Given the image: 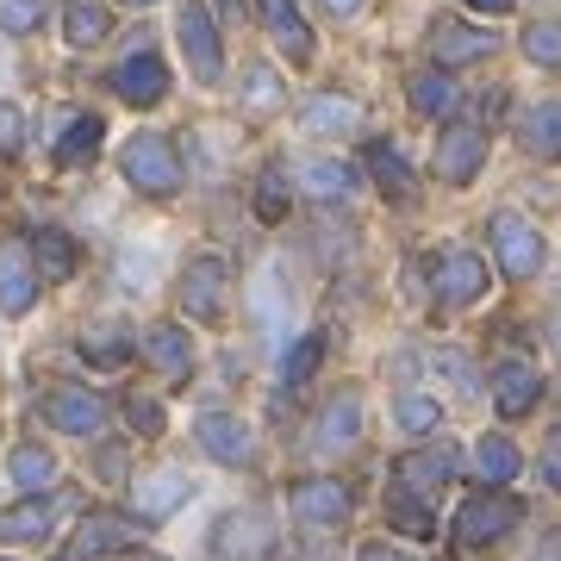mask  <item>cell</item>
Returning <instances> with one entry per match:
<instances>
[{"label": "cell", "instance_id": "obj_1", "mask_svg": "<svg viewBox=\"0 0 561 561\" xmlns=\"http://www.w3.org/2000/svg\"><path fill=\"white\" fill-rule=\"evenodd\" d=\"M125 181L138 187V194H157V201H169L181 187V162L175 150H169V138H157V131H138V138L125 144Z\"/></svg>", "mask_w": 561, "mask_h": 561}, {"label": "cell", "instance_id": "obj_2", "mask_svg": "<svg viewBox=\"0 0 561 561\" xmlns=\"http://www.w3.org/2000/svg\"><path fill=\"white\" fill-rule=\"evenodd\" d=\"M486 238H493V256L512 280H530L542 268V231L524 213H493L486 219Z\"/></svg>", "mask_w": 561, "mask_h": 561}, {"label": "cell", "instance_id": "obj_3", "mask_svg": "<svg viewBox=\"0 0 561 561\" xmlns=\"http://www.w3.org/2000/svg\"><path fill=\"white\" fill-rule=\"evenodd\" d=\"M431 294L443 306H468L486 294V262L474 250H461V243H443L437 256H431Z\"/></svg>", "mask_w": 561, "mask_h": 561}, {"label": "cell", "instance_id": "obj_4", "mask_svg": "<svg viewBox=\"0 0 561 561\" xmlns=\"http://www.w3.org/2000/svg\"><path fill=\"white\" fill-rule=\"evenodd\" d=\"M518 518H524V505L512 493H481V500H468L456 512V542L461 549H486V542H500Z\"/></svg>", "mask_w": 561, "mask_h": 561}, {"label": "cell", "instance_id": "obj_5", "mask_svg": "<svg viewBox=\"0 0 561 561\" xmlns=\"http://www.w3.org/2000/svg\"><path fill=\"white\" fill-rule=\"evenodd\" d=\"M144 537V518H119V512H94V518H81L76 542H69V556L62 561H101L113 549H131Z\"/></svg>", "mask_w": 561, "mask_h": 561}, {"label": "cell", "instance_id": "obj_6", "mask_svg": "<svg viewBox=\"0 0 561 561\" xmlns=\"http://www.w3.org/2000/svg\"><path fill=\"white\" fill-rule=\"evenodd\" d=\"M181 50H187V69L201 81H219L225 76V50H219V25H213V13L206 7H181Z\"/></svg>", "mask_w": 561, "mask_h": 561}, {"label": "cell", "instance_id": "obj_7", "mask_svg": "<svg viewBox=\"0 0 561 561\" xmlns=\"http://www.w3.org/2000/svg\"><path fill=\"white\" fill-rule=\"evenodd\" d=\"M225 262L219 256H194L187 262V275H181V312L187 319H201V324H213L225 312Z\"/></svg>", "mask_w": 561, "mask_h": 561}, {"label": "cell", "instance_id": "obj_8", "mask_svg": "<svg viewBox=\"0 0 561 561\" xmlns=\"http://www.w3.org/2000/svg\"><path fill=\"white\" fill-rule=\"evenodd\" d=\"M32 300H38V262H32V243H0V312L7 319H20V312H32Z\"/></svg>", "mask_w": 561, "mask_h": 561}, {"label": "cell", "instance_id": "obj_9", "mask_svg": "<svg viewBox=\"0 0 561 561\" xmlns=\"http://www.w3.org/2000/svg\"><path fill=\"white\" fill-rule=\"evenodd\" d=\"M268 542H275V530H268L262 512H231V518H219V530H213V561H262Z\"/></svg>", "mask_w": 561, "mask_h": 561}, {"label": "cell", "instance_id": "obj_10", "mask_svg": "<svg viewBox=\"0 0 561 561\" xmlns=\"http://www.w3.org/2000/svg\"><path fill=\"white\" fill-rule=\"evenodd\" d=\"M113 88H119L131 106H157L162 94H169V62H162L150 44H138V50L113 69Z\"/></svg>", "mask_w": 561, "mask_h": 561}, {"label": "cell", "instance_id": "obj_11", "mask_svg": "<svg viewBox=\"0 0 561 561\" xmlns=\"http://www.w3.org/2000/svg\"><path fill=\"white\" fill-rule=\"evenodd\" d=\"M481 162H486V131L481 125H449L437 138V175L443 181H474L481 175Z\"/></svg>", "mask_w": 561, "mask_h": 561}, {"label": "cell", "instance_id": "obj_12", "mask_svg": "<svg viewBox=\"0 0 561 561\" xmlns=\"http://www.w3.org/2000/svg\"><path fill=\"white\" fill-rule=\"evenodd\" d=\"M44 419L57 424V431H69V437H94L106 419V405L88 393V387H50L44 393Z\"/></svg>", "mask_w": 561, "mask_h": 561}, {"label": "cell", "instance_id": "obj_13", "mask_svg": "<svg viewBox=\"0 0 561 561\" xmlns=\"http://www.w3.org/2000/svg\"><path fill=\"white\" fill-rule=\"evenodd\" d=\"M456 481V449L449 443H437V449H412V456H400V468H393V486H405V493H437V486Z\"/></svg>", "mask_w": 561, "mask_h": 561}, {"label": "cell", "instance_id": "obj_14", "mask_svg": "<svg viewBox=\"0 0 561 561\" xmlns=\"http://www.w3.org/2000/svg\"><path fill=\"white\" fill-rule=\"evenodd\" d=\"M262 32L275 38V50H287V62H312V25L300 20L294 0H256Z\"/></svg>", "mask_w": 561, "mask_h": 561}, {"label": "cell", "instance_id": "obj_15", "mask_svg": "<svg viewBox=\"0 0 561 561\" xmlns=\"http://www.w3.org/2000/svg\"><path fill=\"white\" fill-rule=\"evenodd\" d=\"M356 437H362V400L356 393H337V400L319 412V424H312V449H319V456H343Z\"/></svg>", "mask_w": 561, "mask_h": 561}, {"label": "cell", "instance_id": "obj_16", "mask_svg": "<svg viewBox=\"0 0 561 561\" xmlns=\"http://www.w3.org/2000/svg\"><path fill=\"white\" fill-rule=\"evenodd\" d=\"M537 393H542V375L530 368V362L505 356L500 368H493V405H500L505 419H524V412L537 405Z\"/></svg>", "mask_w": 561, "mask_h": 561}, {"label": "cell", "instance_id": "obj_17", "mask_svg": "<svg viewBox=\"0 0 561 561\" xmlns=\"http://www.w3.org/2000/svg\"><path fill=\"white\" fill-rule=\"evenodd\" d=\"M486 50H500V44H493V32H481V25L437 20V32H431V57H437L443 69H456V62H481Z\"/></svg>", "mask_w": 561, "mask_h": 561}, {"label": "cell", "instance_id": "obj_18", "mask_svg": "<svg viewBox=\"0 0 561 561\" xmlns=\"http://www.w3.org/2000/svg\"><path fill=\"white\" fill-rule=\"evenodd\" d=\"M194 437H201V449L213 461H225V468H243V461H250V431H243L231 412H201Z\"/></svg>", "mask_w": 561, "mask_h": 561}, {"label": "cell", "instance_id": "obj_19", "mask_svg": "<svg viewBox=\"0 0 561 561\" xmlns=\"http://www.w3.org/2000/svg\"><path fill=\"white\" fill-rule=\"evenodd\" d=\"M294 512H300L306 524H343V518H350V486L331 481V474L300 481V486H294Z\"/></svg>", "mask_w": 561, "mask_h": 561}, {"label": "cell", "instance_id": "obj_20", "mask_svg": "<svg viewBox=\"0 0 561 561\" xmlns=\"http://www.w3.org/2000/svg\"><path fill=\"white\" fill-rule=\"evenodd\" d=\"M362 125V106L350 101V94H312V101L300 106V131H312V138H343V131H356Z\"/></svg>", "mask_w": 561, "mask_h": 561}, {"label": "cell", "instance_id": "obj_21", "mask_svg": "<svg viewBox=\"0 0 561 561\" xmlns=\"http://www.w3.org/2000/svg\"><path fill=\"white\" fill-rule=\"evenodd\" d=\"M181 500H187V474L181 468H157V474H144L138 493H131V505H138L144 524L169 518V512H181Z\"/></svg>", "mask_w": 561, "mask_h": 561}, {"label": "cell", "instance_id": "obj_22", "mask_svg": "<svg viewBox=\"0 0 561 561\" xmlns=\"http://www.w3.org/2000/svg\"><path fill=\"white\" fill-rule=\"evenodd\" d=\"M368 175L381 181V194L393 206H412L419 201V175L405 169V157L393 150V144H368Z\"/></svg>", "mask_w": 561, "mask_h": 561}, {"label": "cell", "instance_id": "obj_23", "mask_svg": "<svg viewBox=\"0 0 561 561\" xmlns=\"http://www.w3.org/2000/svg\"><path fill=\"white\" fill-rule=\"evenodd\" d=\"M294 181H300V194H312V201H350L356 194V169L350 162H324V157L300 162Z\"/></svg>", "mask_w": 561, "mask_h": 561}, {"label": "cell", "instance_id": "obj_24", "mask_svg": "<svg viewBox=\"0 0 561 561\" xmlns=\"http://www.w3.org/2000/svg\"><path fill=\"white\" fill-rule=\"evenodd\" d=\"M518 138H524V150H530V157L556 162V157H561V101L530 106V113L518 119Z\"/></svg>", "mask_w": 561, "mask_h": 561}, {"label": "cell", "instance_id": "obj_25", "mask_svg": "<svg viewBox=\"0 0 561 561\" xmlns=\"http://www.w3.org/2000/svg\"><path fill=\"white\" fill-rule=\"evenodd\" d=\"M405 94H412V106H419L424 119H449V113H456V81H449V69H424V76H412V88H405Z\"/></svg>", "mask_w": 561, "mask_h": 561}, {"label": "cell", "instance_id": "obj_26", "mask_svg": "<svg viewBox=\"0 0 561 561\" xmlns=\"http://www.w3.org/2000/svg\"><path fill=\"white\" fill-rule=\"evenodd\" d=\"M50 524H57V500H32V505L0 512V537L7 542H32V537H50Z\"/></svg>", "mask_w": 561, "mask_h": 561}, {"label": "cell", "instance_id": "obj_27", "mask_svg": "<svg viewBox=\"0 0 561 561\" xmlns=\"http://www.w3.org/2000/svg\"><path fill=\"white\" fill-rule=\"evenodd\" d=\"M144 356L157 362L162 375H169V381H181V375H187V337H181V324H150V337H144Z\"/></svg>", "mask_w": 561, "mask_h": 561}, {"label": "cell", "instance_id": "obj_28", "mask_svg": "<svg viewBox=\"0 0 561 561\" xmlns=\"http://www.w3.org/2000/svg\"><path fill=\"white\" fill-rule=\"evenodd\" d=\"M518 468H524V456L512 449V437H481L474 443V474H481L486 486H505Z\"/></svg>", "mask_w": 561, "mask_h": 561}, {"label": "cell", "instance_id": "obj_29", "mask_svg": "<svg viewBox=\"0 0 561 561\" xmlns=\"http://www.w3.org/2000/svg\"><path fill=\"white\" fill-rule=\"evenodd\" d=\"M32 250H38V275H50V280H69L76 275V243H69V231H38L32 238Z\"/></svg>", "mask_w": 561, "mask_h": 561}, {"label": "cell", "instance_id": "obj_30", "mask_svg": "<svg viewBox=\"0 0 561 561\" xmlns=\"http://www.w3.org/2000/svg\"><path fill=\"white\" fill-rule=\"evenodd\" d=\"M106 7L101 0H69V13H62V32H69V44H81V50H88V44H101L106 38Z\"/></svg>", "mask_w": 561, "mask_h": 561}, {"label": "cell", "instance_id": "obj_31", "mask_svg": "<svg viewBox=\"0 0 561 561\" xmlns=\"http://www.w3.org/2000/svg\"><path fill=\"white\" fill-rule=\"evenodd\" d=\"M275 106H280V76L268 69V62H250V69H243V113L268 119Z\"/></svg>", "mask_w": 561, "mask_h": 561}, {"label": "cell", "instance_id": "obj_32", "mask_svg": "<svg viewBox=\"0 0 561 561\" xmlns=\"http://www.w3.org/2000/svg\"><path fill=\"white\" fill-rule=\"evenodd\" d=\"M7 468H13V481H20L25 493H44V486L57 481V456H50V449H32V443H20Z\"/></svg>", "mask_w": 561, "mask_h": 561}, {"label": "cell", "instance_id": "obj_33", "mask_svg": "<svg viewBox=\"0 0 561 561\" xmlns=\"http://www.w3.org/2000/svg\"><path fill=\"white\" fill-rule=\"evenodd\" d=\"M81 356L94 362V368H119V362H131V337H125L119 324H94L81 337Z\"/></svg>", "mask_w": 561, "mask_h": 561}, {"label": "cell", "instance_id": "obj_34", "mask_svg": "<svg viewBox=\"0 0 561 561\" xmlns=\"http://www.w3.org/2000/svg\"><path fill=\"white\" fill-rule=\"evenodd\" d=\"M393 419H400V431H412V437H424V431H437L443 405L431 400V393H400V400H393Z\"/></svg>", "mask_w": 561, "mask_h": 561}, {"label": "cell", "instance_id": "obj_35", "mask_svg": "<svg viewBox=\"0 0 561 561\" xmlns=\"http://www.w3.org/2000/svg\"><path fill=\"white\" fill-rule=\"evenodd\" d=\"M387 518L400 524L405 537H431V530H437V518H431V512L419 505V493H405V486H393V500H387Z\"/></svg>", "mask_w": 561, "mask_h": 561}, {"label": "cell", "instance_id": "obj_36", "mask_svg": "<svg viewBox=\"0 0 561 561\" xmlns=\"http://www.w3.org/2000/svg\"><path fill=\"white\" fill-rule=\"evenodd\" d=\"M101 138H106V125L101 119H76L69 131H62V144H57V157L76 169V162H88L94 150H101Z\"/></svg>", "mask_w": 561, "mask_h": 561}, {"label": "cell", "instance_id": "obj_37", "mask_svg": "<svg viewBox=\"0 0 561 561\" xmlns=\"http://www.w3.org/2000/svg\"><path fill=\"white\" fill-rule=\"evenodd\" d=\"M524 57L542 62V69H561V25H556V20L524 25Z\"/></svg>", "mask_w": 561, "mask_h": 561}, {"label": "cell", "instance_id": "obj_38", "mask_svg": "<svg viewBox=\"0 0 561 561\" xmlns=\"http://www.w3.org/2000/svg\"><path fill=\"white\" fill-rule=\"evenodd\" d=\"M319 356H324V337H319V331L294 343V350H287V362H280V375H287V387H306V381H312V368H319Z\"/></svg>", "mask_w": 561, "mask_h": 561}, {"label": "cell", "instance_id": "obj_39", "mask_svg": "<svg viewBox=\"0 0 561 561\" xmlns=\"http://www.w3.org/2000/svg\"><path fill=\"white\" fill-rule=\"evenodd\" d=\"M256 213H262L268 225L287 219V175H280V169H262V181H256Z\"/></svg>", "mask_w": 561, "mask_h": 561}, {"label": "cell", "instance_id": "obj_40", "mask_svg": "<svg viewBox=\"0 0 561 561\" xmlns=\"http://www.w3.org/2000/svg\"><path fill=\"white\" fill-rule=\"evenodd\" d=\"M250 300H256V319L262 324H280V306H287V300H280V268H275V262L256 275V294H250Z\"/></svg>", "mask_w": 561, "mask_h": 561}, {"label": "cell", "instance_id": "obj_41", "mask_svg": "<svg viewBox=\"0 0 561 561\" xmlns=\"http://www.w3.org/2000/svg\"><path fill=\"white\" fill-rule=\"evenodd\" d=\"M38 20H44L38 0H0V32L25 38V32H38Z\"/></svg>", "mask_w": 561, "mask_h": 561}, {"label": "cell", "instance_id": "obj_42", "mask_svg": "<svg viewBox=\"0 0 561 561\" xmlns=\"http://www.w3.org/2000/svg\"><path fill=\"white\" fill-rule=\"evenodd\" d=\"M125 419H131L138 437H162V405L150 400V393H131V400H125Z\"/></svg>", "mask_w": 561, "mask_h": 561}, {"label": "cell", "instance_id": "obj_43", "mask_svg": "<svg viewBox=\"0 0 561 561\" xmlns=\"http://www.w3.org/2000/svg\"><path fill=\"white\" fill-rule=\"evenodd\" d=\"M431 368H437L443 381H456V393H474V368H468V356H461V350H437V356H431Z\"/></svg>", "mask_w": 561, "mask_h": 561}, {"label": "cell", "instance_id": "obj_44", "mask_svg": "<svg viewBox=\"0 0 561 561\" xmlns=\"http://www.w3.org/2000/svg\"><path fill=\"white\" fill-rule=\"evenodd\" d=\"M150 275H157V250H150V256H144V243H138V250H125V280H131V287H144Z\"/></svg>", "mask_w": 561, "mask_h": 561}, {"label": "cell", "instance_id": "obj_45", "mask_svg": "<svg viewBox=\"0 0 561 561\" xmlns=\"http://www.w3.org/2000/svg\"><path fill=\"white\" fill-rule=\"evenodd\" d=\"M20 131H25L20 113H13V106L0 101V150H20Z\"/></svg>", "mask_w": 561, "mask_h": 561}, {"label": "cell", "instance_id": "obj_46", "mask_svg": "<svg viewBox=\"0 0 561 561\" xmlns=\"http://www.w3.org/2000/svg\"><path fill=\"white\" fill-rule=\"evenodd\" d=\"M461 7H474V13H512L518 0H461Z\"/></svg>", "mask_w": 561, "mask_h": 561}, {"label": "cell", "instance_id": "obj_47", "mask_svg": "<svg viewBox=\"0 0 561 561\" xmlns=\"http://www.w3.org/2000/svg\"><path fill=\"white\" fill-rule=\"evenodd\" d=\"M362 561H412V556H400V549H387V542H375V549H362Z\"/></svg>", "mask_w": 561, "mask_h": 561}, {"label": "cell", "instance_id": "obj_48", "mask_svg": "<svg viewBox=\"0 0 561 561\" xmlns=\"http://www.w3.org/2000/svg\"><path fill=\"white\" fill-rule=\"evenodd\" d=\"M542 481H549V486L561 493V456H542Z\"/></svg>", "mask_w": 561, "mask_h": 561}, {"label": "cell", "instance_id": "obj_49", "mask_svg": "<svg viewBox=\"0 0 561 561\" xmlns=\"http://www.w3.org/2000/svg\"><path fill=\"white\" fill-rule=\"evenodd\" d=\"M530 561H561V537H549V542H542V549H537Z\"/></svg>", "mask_w": 561, "mask_h": 561}, {"label": "cell", "instance_id": "obj_50", "mask_svg": "<svg viewBox=\"0 0 561 561\" xmlns=\"http://www.w3.org/2000/svg\"><path fill=\"white\" fill-rule=\"evenodd\" d=\"M324 7H331V13H356L362 0H324Z\"/></svg>", "mask_w": 561, "mask_h": 561}, {"label": "cell", "instance_id": "obj_51", "mask_svg": "<svg viewBox=\"0 0 561 561\" xmlns=\"http://www.w3.org/2000/svg\"><path fill=\"white\" fill-rule=\"evenodd\" d=\"M125 7H150V0H125Z\"/></svg>", "mask_w": 561, "mask_h": 561}, {"label": "cell", "instance_id": "obj_52", "mask_svg": "<svg viewBox=\"0 0 561 561\" xmlns=\"http://www.w3.org/2000/svg\"><path fill=\"white\" fill-rule=\"evenodd\" d=\"M556 343H561V319H556Z\"/></svg>", "mask_w": 561, "mask_h": 561}, {"label": "cell", "instance_id": "obj_53", "mask_svg": "<svg viewBox=\"0 0 561 561\" xmlns=\"http://www.w3.org/2000/svg\"><path fill=\"white\" fill-rule=\"evenodd\" d=\"M225 7H238V0H225Z\"/></svg>", "mask_w": 561, "mask_h": 561}]
</instances>
